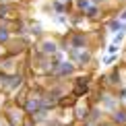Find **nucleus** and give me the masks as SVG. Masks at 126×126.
<instances>
[{
    "label": "nucleus",
    "mask_w": 126,
    "mask_h": 126,
    "mask_svg": "<svg viewBox=\"0 0 126 126\" xmlns=\"http://www.w3.org/2000/svg\"><path fill=\"white\" fill-rule=\"evenodd\" d=\"M29 35H31V37H44V29H41V25L39 23H31L29 25Z\"/></svg>",
    "instance_id": "nucleus-22"
},
{
    "label": "nucleus",
    "mask_w": 126,
    "mask_h": 126,
    "mask_svg": "<svg viewBox=\"0 0 126 126\" xmlns=\"http://www.w3.org/2000/svg\"><path fill=\"white\" fill-rule=\"evenodd\" d=\"M101 62H103L106 66H114V64L118 62V54H108V56H106V58H103Z\"/></svg>",
    "instance_id": "nucleus-26"
},
{
    "label": "nucleus",
    "mask_w": 126,
    "mask_h": 126,
    "mask_svg": "<svg viewBox=\"0 0 126 126\" xmlns=\"http://www.w3.org/2000/svg\"><path fill=\"white\" fill-rule=\"evenodd\" d=\"M120 19H122V21H126V6L120 10Z\"/></svg>",
    "instance_id": "nucleus-35"
},
{
    "label": "nucleus",
    "mask_w": 126,
    "mask_h": 126,
    "mask_svg": "<svg viewBox=\"0 0 126 126\" xmlns=\"http://www.w3.org/2000/svg\"><path fill=\"white\" fill-rule=\"evenodd\" d=\"M77 101H79V99L72 95V93H66L62 99H58V103H56V106H58V110H68V108H75Z\"/></svg>",
    "instance_id": "nucleus-19"
},
{
    "label": "nucleus",
    "mask_w": 126,
    "mask_h": 126,
    "mask_svg": "<svg viewBox=\"0 0 126 126\" xmlns=\"http://www.w3.org/2000/svg\"><path fill=\"white\" fill-rule=\"evenodd\" d=\"M0 70H4V72H17L19 70V68H17V56L6 54L4 58H0Z\"/></svg>",
    "instance_id": "nucleus-14"
},
{
    "label": "nucleus",
    "mask_w": 126,
    "mask_h": 126,
    "mask_svg": "<svg viewBox=\"0 0 126 126\" xmlns=\"http://www.w3.org/2000/svg\"><path fill=\"white\" fill-rule=\"evenodd\" d=\"M4 126H17V124H13V122H8V120H4Z\"/></svg>",
    "instance_id": "nucleus-37"
},
{
    "label": "nucleus",
    "mask_w": 126,
    "mask_h": 126,
    "mask_svg": "<svg viewBox=\"0 0 126 126\" xmlns=\"http://www.w3.org/2000/svg\"><path fill=\"white\" fill-rule=\"evenodd\" d=\"M116 95H118L120 101H122V106H126V85H120L116 89Z\"/></svg>",
    "instance_id": "nucleus-25"
},
{
    "label": "nucleus",
    "mask_w": 126,
    "mask_h": 126,
    "mask_svg": "<svg viewBox=\"0 0 126 126\" xmlns=\"http://www.w3.org/2000/svg\"><path fill=\"white\" fill-rule=\"evenodd\" d=\"M0 2H10V0H0Z\"/></svg>",
    "instance_id": "nucleus-39"
},
{
    "label": "nucleus",
    "mask_w": 126,
    "mask_h": 126,
    "mask_svg": "<svg viewBox=\"0 0 126 126\" xmlns=\"http://www.w3.org/2000/svg\"><path fill=\"white\" fill-rule=\"evenodd\" d=\"M62 2H70V0H62Z\"/></svg>",
    "instance_id": "nucleus-40"
},
{
    "label": "nucleus",
    "mask_w": 126,
    "mask_h": 126,
    "mask_svg": "<svg viewBox=\"0 0 126 126\" xmlns=\"http://www.w3.org/2000/svg\"><path fill=\"white\" fill-rule=\"evenodd\" d=\"M0 126H4V120H0Z\"/></svg>",
    "instance_id": "nucleus-38"
},
{
    "label": "nucleus",
    "mask_w": 126,
    "mask_h": 126,
    "mask_svg": "<svg viewBox=\"0 0 126 126\" xmlns=\"http://www.w3.org/2000/svg\"><path fill=\"white\" fill-rule=\"evenodd\" d=\"M44 126H62L60 120H56V118H50L48 122H44Z\"/></svg>",
    "instance_id": "nucleus-30"
},
{
    "label": "nucleus",
    "mask_w": 126,
    "mask_h": 126,
    "mask_svg": "<svg viewBox=\"0 0 126 126\" xmlns=\"http://www.w3.org/2000/svg\"><path fill=\"white\" fill-rule=\"evenodd\" d=\"M52 112H54V110H50V108H46V106H44V108H41L37 114H33L31 118H33L37 124H44V122H48V120L52 118Z\"/></svg>",
    "instance_id": "nucleus-20"
},
{
    "label": "nucleus",
    "mask_w": 126,
    "mask_h": 126,
    "mask_svg": "<svg viewBox=\"0 0 126 126\" xmlns=\"http://www.w3.org/2000/svg\"><path fill=\"white\" fill-rule=\"evenodd\" d=\"M44 103H46V89H35L33 93L29 95L27 99V103H25V114L27 116H33V114H37L41 108H44Z\"/></svg>",
    "instance_id": "nucleus-5"
},
{
    "label": "nucleus",
    "mask_w": 126,
    "mask_h": 126,
    "mask_svg": "<svg viewBox=\"0 0 126 126\" xmlns=\"http://www.w3.org/2000/svg\"><path fill=\"white\" fill-rule=\"evenodd\" d=\"M23 85H25V77H23V72H21V70L10 72V75H8V83H6V93L19 91Z\"/></svg>",
    "instance_id": "nucleus-9"
},
{
    "label": "nucleus",
    "mask_w": 126,
    "mask_h": 126,
    "mask_svg": "<svg viewBox=\"0 0 126 126\" xmlns=\"http://www.w3.org/2000/svg\"><path fill=\"white\" fill-rule=\"evenodd\" d=\"M124 23H126V21H122L120 17H118V19H116V17H112V19L103 21V29H106L108 33H112V35H114V33H118V31H122V29L126 27Z\"/></svg>",
    "instance_id": "nucleus-12"
},
{
    "label": "nucleus",
    "mask_w": 126,
    "mask_h": 126,
    "mask_svg": "<svg viewBox=\"0 0 126 126\" xmlns=\"http://www.w3.org/2000/svg\"><path fill=\"white\" fill-rule=\"evenodd\" d=\"M6 95H8V93H2V91H0V110L6 108Z\"/></svg>",
    "instance_id": "nucleus-32"
},
{
    "label": "nucleus",
    "mask_w": 126,
    "mask_h": 126,
    "mask_svg": "<svg viewBox=\"0 0 126 126\" xmlns=\"http://www.w3.org/2000/svg\"><path fill=\"white\" fill-rule=\"evenodd\" d=\"M21 126H39L37 122H35V120L33 118H31V116H27V118H25V122L23 124H21Z\"/></svg>",
    "instance_id": "nucleus-29"
},
{
    "label": "nucleus",
    "mask_w": 126,
    "mask_h": 126,
    "mask_svg": "<svg viewBox=\"0 0 126 126\" xmlns=\"http://www.w3.org/2000/svg\"><path fill=\"white\" fill-rule=\"evenodd\" d=\"M0 19L2 21L17 19V10H15V6H10L8 2H0Z\"/></svg>",
    "instance_id": "nucleus-15"
},
{
    "label": "nucleus",
    "mask_w": 126,
    "mask_h": 126,
    "mask_svg": "<svg viewBox=\"0 0 126 126\" xmlns=\"http://www.w3.org/2000/svg\"><path fill=\"white\" fill-rule=\"evenodd\" d=\"M29 95H31V89L23 85V87L19 89V93H17V95H15V97H13V103H17L19 108H25V103H27Z\"/></svg>",
    "instance_id": "nucleus-16"
},
{
    "label": "nucleus",
    "mask_w": 126,
    "mask_h": 126,
    "mask_svg": "<svg viewBox=\"0 0 126 126\" xmlns=\"http://www.w3.org/2000/svg\"><path fill=\"white\" fill-rule=\"evenodd\" d=\"M106 50H108V54H118V50H120V46H116V44H110V46H108Z\"/></svg>",
    "instance_id": "nucleus-31"
},
{
    "label": "nucleus",
    "mask_w": 126,
    "mask_h": 126,
    "mask_svg": "<svg viewBox=\"0 0 126 126\" xmlns=\"http://www.w3.org/2000/svg\"><path fill=\"white\" fill-rule=\"evenodd\" d=\"M103 15H106V10H103L101 4H93V6L85 13V19L91 21V23H99V21L103 19Z\"/></svg>",
    "instance_id": "nucleus-13"
},
{
    "label": "nucleus",
    "mask_w": 126,
    "mask_h": 126,
    "mask_svg": "<svg viewBox=\"0 0 126 126\" xmlns=\"http://www.w3.org/2000/svg\"><path fill=\"white\" fill-rule=\"evenodd\" d=\"M70 93H72L77 99L89 97V95H91V77H89V75L75 77V79H72V89H70Z\"/></svg>",
    "instance_id": "nucleus-4"
},
{
    "label": "nucleus",
    "mask_w": 126,
    "mask_h": 126,
    "mask_svg": "<svg viewBox=\"0 0 126 126\" xmlns=\"http://www.w3.org/2000/svg\"><path fill=\"white\" fill-rule=\"evenodd\" d=\"M37 50L44 56H56L62 50V46H60V41H56L54 37H48V35H46V37L37 39Z\"/></svg>",
    "instance_id": "nucleus-8"
},
{
    "label": "nucleus",
    "mask_w": 126,
    "mask_h": 126,
    "mask_svg": "<svg viewBox=\"0 0 126 126\" xmlns=\"http://www.w3.org/2000/svg\"><path fill=\"white\" fill-rule=\"evenodd\" d=\"M97 126H116V124H114V122H112V118L108 116V118H103L101 122H97Z\"/></svg>",
    "instance_id": "nucleus-28"
},
{
    "label": "nucleus",
    "mask_w": 126,
    "mask_h": 126,
    "mask_svg": "<svg viewBox=\"0 0 126 126\" xmlns=\"http://www.w3.org/2000/svg\"><path fill=\"white\" fill-rule=\"evenodd\" d=\"M124 37H126V27L122 29V31H118V33H114V39H112V44H116V46H120L124 41Z\"/></svg>",
    "instance_id": "nucleus-24"
},
{
    "label": "nucleus",
    "mask_w": 126,
    "mask_h": 126,
    "mask_svg": "<svg viewBox=\"0 0 126 126\" xmlns=\"http://www.w3.org/2000/svg\"><path fill=\"white\" fill-rule=\"evenodd\" d=\"M68 58H70L79 68H89L95 64V60H93V52L91 48H70L66 52Z\"/></svg>",
    "instance_id": "nucleus-2"
},
{
    "label": "nucleus",
    "mask_w": 126,
    "mask_h": 126,
    "mask_svg": "<svg viewBox=\"0 0 126 126\" xmlns=\"http://www.w3.org/2000/svg\"><path fill=\"white\" fill-rule=\"evenodd\" d=\"M93 2H95V4H101V6H103V4H106L108 0H93Z\"/></svg>",
    "instance_id": "nucleus-36"
},
{
    "label": "nucleus",
    "mask_w": 126,
    "mask_h": 126,
    "mask_svg": "<svg viewBox=\"0 0 126 126\" xmlns=\"http://www.w3.org/2000/svg\"><path fill=\"white\" fill-rule=\"evenodd\" d=\"M77 64L72 62L70 58H66V60H62V62H58V66H56V70H54V81H64V79H70L72 75L77 72Z\"/></svg>",
    "instance_id": "nucleus-7"
},
{
    "label": "nucleus",
    "mask_w": 126,
    "mask_h": 126,
    "mask_svg": "<svg viewBox=\"0 0 126 126\" xmlns=\"http://www.w3.org/2000/svg\"><path fill=\"white\" fill-rule=\"evenodd\" d=\"M93 4H95L93 0H75V8H77V10H81L83 15H85L87 10L93 6Z\"/></svg>",
    "instance_id": "nucleus-21"
},
{
    "label": "nucleus",
    "mask_w": 126,
    "mask_h": 126,
    "mask_svg": "<svg viewBox=\"0 0 126 126\" xmlns=\"http://www.w3.org/2000/svg\"><path fill=\"white\" fill-rule=\"evenodd\" d=\"M2 114H4V120H8V122L17 124V126H21V124L25 122V118H27L25 110L19 108L17 103H6V108L2 110Z\"/></svg>",
    "instance_id": "nucleus-6"
},
{
    "label": "nucleus",
    "mask_w": 126,
    "mask_h": 126,
    "mask_svg": "<svg viewBox=\"0 0 126 126\" xmlns=\"http://www.w3.org/2000/svg\"><path fill=\"white\" fill-rule=\"evenodd\" d=\"M54 21H56V23H62V25H66V23H68L66 15H54Z\"/></svg>",
    "instance_id": "nucleus-27"
},
{
    "label": "nucleus",
    "mask_w": 126,
    "mask_h": 126,
    "mask_svg": "<svg viewBox=\"0 0 126 126\" xmlns=\"http://www.w3.org/2000/svg\"><path fill=\"white\" fill-rule=\"evenodd\" d=\"M8 75H10V72H4V70H0V91H2V93H6V83H8Z\"/></svg>",
    "instance_id": "nucleus-23"
},
{
    "label": "nucleus",
    "mask_w": 126,
    "mask_h": 126,
    "mask_svg": "<svg viewBox=\"0 0 126 126\" xmlns=\"http://www.w3.org/2000/svg\"><path fill=\"white\" fill-rule=\"evenodd\" d=\"M99 89H103V91H112V89H118L122 85V66L114 64L112 70L103 72L101 77H99Z\"/></svg>",
    "instance_id": "nucleus-1"
},
{
    "label": "nucleus",
    "mask_w": 126,
    "mask_h": 126,
    "mask_svg": "<svg viewBox=\"0 0 126 126\" xmlns=\"http://www.w3.org/2000/svg\"><path fill=\"white\" fill-rule=\"evenodd\" d=\"M110 118H112V122L116 126H126V106H120L116 112L110 114Z\"/></svg>",
    "instance_id": "nucleus-18"
},
{
    "label": "nucleus",
    "mask_w": 126,
    "mask_h": 126,
    "mask_svg": "<svg viewBox=\"0 0 126 126\" xmlns=\"http://www.w3.org/2000/svg\"><path fill=\"white\" fill-rule=\"evenodd\" d=\"M81 126H97V122H93V120H85V122H81Z\"/></svg>",
    "instance_id": "nucleus-34"
},
{
    "label": "nucleus",
    "mask_w": 126,
    "mask_h": 126,
    "mask_svg": "<svg viewBox=\"0 0 126 126\" xmlns=\"http://www.w3.org/2000/svg\"><path fill=\"white\" fill-rule=\"evenodd\" d=\"M10 29H13V33L17 35V37H23V35H29V23L25 19H13V23H10Z\"/></svg>",
    "instance_id": "nucleus-10"
},
{
    "label": "nucleus",
    "mask_w": 126,
    "mask_h": 126,
    "mask_svg": "<svg viewBox=\"0 0 126 126\" xmlns=\"http://www.w3.org/2000/svg\"><path fill=\"white\" fill-rule=\"evenodd\" d=\"M62 39H64L70 48H91V35L85 33V31H79L75 27L68 31ZM70 48H68V50H70Z\"/></svg>",
    "instance_id": "nucleus-3"
},
{
    "label": "nucleus",
    "mask_w": 126,
    "mask_h": 126,
    "mask_svg": "<svg viewBox=\"0 0 126 126\" xmlns=\"http://www.w3.org/2000/svg\"><path fill=\"white\" fill-rule=\"evenodd\" d=\"M103 118H108V114L101 110L99 103L93 101V103H91V110H89V120H93V122H101Z\"/></svg>",
    "instance_id": "nucleus-17"
},
{
    "label": "nucleus",
    "mask_w": 126,
    "mask_h": 126,
    "mask_svg": "<svg viewBox=\"0 0 126 126\" xmlns=\"http://www.w3.org/2000/svg\"><path fill=\"white\" fill-rule=\"evenodd\" d=\"M89 110H91V103H81L79 101L72 108V116H75L77 122H85V120H89Z\"/></svg>",
    "instance_id": "nucleus-11"
},
{
    "label": "nucleus",
    "mask_w": 126,
    "mask_h": 126,
    "mask_svg": "<svg viewBox=\"0 0 126 126\" xmlns=\"http://www.w3.org/2000/svg\"><path fill=\"white\" fill-rule=\"evenodd\" d=\"M6 54H8V48H6V44H0V58H4Z\"/></svg>",
    "instance_id": "nucleus-33"
}]
</instances>
